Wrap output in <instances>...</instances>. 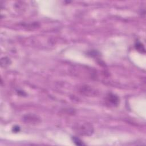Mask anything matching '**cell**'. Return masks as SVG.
<instances>
[{
	"mask_svg": "<svg viewBox=\"0 0 146 146\" xmlns=\"http://www.w3.org/2000/svg\"><path fill=\"white\" fill-rule=\"evenodd\" d=\"M76 133L80 135L90 136L93 133L94 129L92 125L89 123H78L73 128Z\"/></svg>",
	"mask_w": 146,
	"mask_h": 146,
	"instance_id": "6da1fadb",
	"label": "cell"
},
{
	"mask_svg": "<svg viewBox=\"0 0 146 146\" xmlns=\"http://www.w3.org/2000/svg\"><path fill=\"white\" fill-rule=\"evenodd\" d=\"M107 102L109 104H111L112 106L118 105L119 102V99L117 96L113 94H109L107 96Z\"/></svg>",
	"mask_w": 146,
	"mask_h": 146,
	"instance_id": "7a4b0ae2",
	"label": "cell"
},
{
	"mask_svg": "<svg viewBox=\"0 0 146 146\" xmlns=\"http://www.w3.org/2000/svg\"><path fill=\"white\" fill-rule=\"evenodd\" d=\"M24 120H26V122L28 123H37L39 122V118H38V117L34 115H28L25 116L24 117Z\"/></svg>",
	"mask_w": 146,
	"mask_h": 146,
	"instance_id": "3957f363",
	"label": "cell"
},
{
	"mask_svg": "<svg viewBox=\"0 0 146 146\" xmlns=\"http://www.w3.org/2000/svg\"><path fill=\"white\" fill-rule=\"evenodd\" d=\"M135 47L136 50L140 51V53H145V49H144V46L140 42L136 43L135 45Z\"/></svg>",
	"mask_w": 146,
	"mask_h": 146,
	"instance_id": "277c9868",
	"label": "cell"
},
{
	"mask_svg": "<svg viewBox=\"0 0 146 146\" xmlns=\"http://www.w3.org/2000/svg\"><path fill=\"white\" fill-rule=\"evenodd\" d=\"M10 61L9 59L7 58H3L1 59V66L2 67H5L7 66H8L9 65H10Z\"/></svg>",
	"mask_w": 146,
	"mask_h": 146,
	"instance_id": "5b68a950",
	"label": "cell"
},
{
	"mask_svg": "<svg viewBox=\"0 0 146 146\" xmlns=\"http://www.w3.org/2000/svg\"><path fill=\"white\" fill-rule=\"evenodd\" d=\"M73 141H74V142L75 143V144H77V145L82 146V145H83V144H84L83 143V142H82V141L80 140V139H78V138H77L74 137L73 138Z\"/></svg>",
	"mask_w": 146,
	"mask_h": 146,
	"instance_id": "8992f818",
	"label": "cell"
},
{
	"mask_svg": "<svg viewBox=\"0 0 146 146\" xmlns=\"http://www.w3.org/2000/svg\"><path fill=\"white\" fill-rule=\"evenodd\" d=\"M13 131L14 132H18L20 131V127L18 126H15L13 127Z\"/></svg>",
	"mask_w": 146,
	"mask_h": 146,
	"instance_id": "52a82bcc",
	"label": "cell"
}]
</instances>
